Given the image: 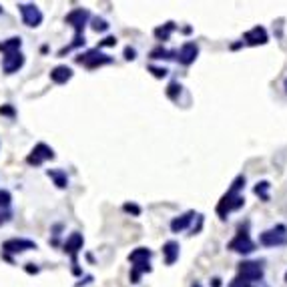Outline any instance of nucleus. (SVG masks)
Returning a JSON list of instances; mask_svg holds the SVG:
<instances>
[{"label": "nucleus", "instance_id": "obj_8", "mask_svg": "<svg viewBox=\"0 0 287 287\" xmlns=\"http://www.w3.org/2000/svg\"><path fill=\"white\" fill-rule=\"evenodd\" d=\"M18 10H20V16H22V22L30 28H36L40 26L42 22V12L38 10L36 4H18Z\"/></svg>", "mask_w": 287, "mask_h": 287}, {"label": "nucleus", "instance_id": "obj_16", "mask_svg": "<svg viewBox=\"0 0 287 287\" xmlns=\"http://www.w3.org/2000/svg\"><path fill=\"white\" fill-rule=\"evenodd\" d=\"M179 243L177 241H167L163 245V255H165V263L167 265H173L177 259H179Z\"/></svg>", "mask_w": 287, "mask_h": 287}, {"label": "nucleus", "instance_id": "obj_32", "mask_svg": "<svg viewBox=\"0 0 287 287\" xmlns=\"http://www.w3.org/2000/svg\"><path fill=\"white\" fill-rule=\"evenodd\" d=\"M26 265H28V267H26V271H28V273H38V267H32L34 263H26Z\"/></svg>", "mask_w": 287, "mask_h": 287}, {"label": "nucleus", "instance_id": "obj_31", "mask_svg": "<svg viewBox=\"0 0 287 287\" xmlns=\"http://www.w3.org/2000/svg\"><path fill=\"white\" fill-rule=\"evenodd\" d=\"M0 115H8V117H12V115H14V109H12V107H8V105H4V107H0Z\"/></svg>", "mask_w": 287, "mask_h": 287}, {"label": "nucleus", "instance_id": "obj_10", "mask_svg": "<svg viewBox=\"0 0 287 287\" xmlns=\"http://www.w3.org/2000/svg\"><path fill=\"white\" fill-rule=\"evenodd\" d=\"M52 161L54 159V151L48 147V145L44 143H38L34 149H32V153L26 157V163L28 165H34V167H38V165H42L44 161Z\"/></svg>", "mask_w": 287, "mask_h": 287}, {"label": "nucleus", "instance_id": "obj_22", "mask_svg": "<svg viewBox=\"0 0 287 287\" xmlns=\"http://www.w3.org/2000/svg\"><path fill=\"white\" fill-rule=\"evenodd\" d=\"M151 58H155V60H161V58H175V50L169 52V50H165L163 46H157L155 50H151Z\"/></svg>", "mask_w": 287, "mask_h": 287}, {"label": "nucleus", "instance_id": "obj_19", "mask_svg": "<svg viewBox=\"0 0 287 287\" xmlns=\"http://www.w3.org/2000/svg\"><path fill=\"white\" fill-rule=\"evenodd\" d=\"M153 257V251L151 249H147V247H137L131 255H129V261L135 265V263H147L149 259Z\"/></svg>", "mask_w": 287, "mask_h": 287}, {"label": "nucleus", "instance_id": "obj_5", "mask_svg": "<svg viewBox=\"0 0 287 287\" xmlns=\"http://www.w3.org/2000/svg\"><path fill=\"white\" fill-rule=\"evenodd\" d=\"M77 62H79V64H83V66H87L89 70H95V68H99V66L111 64V62H113V56L103 54L99 48H93V50H89V52H85V54L77 56Z\"/></svg>", "mask_w": 287, "mask_h": 287}, {"label": "nucleus", "instance_id": "obj_17", "mask_svg": "<svg viewBox=\"0 0 287 287\" xmlns=\"http://www.w3.org/2000/svg\"><path fill=\"white\" fill-rule=\"evenodd\" d=\"M46 175L54 181V185H56L58 189H66V187H68V177H66V173H64L62 169H48Z\"/></svg>", "mask_w": 287, "mask_h": 287}, {"label": "nucleus", "instance_id": "obj_36", "mask_svg": "<svg viewBox=\"0 0 287 287\" xmlns=\"http://www.w3.org/2000/svg\"><path fill=\"white\" fill-rule=\"evenodd\" d=\"M283 89H285V93H287V79L283 81Z\"/></svg>", "mask_w": 287, "mask_h": 287}, {"label": "nucleus", "instance_id": "obj_2", "mask_svg": "<svg viewBox=\"0 0 287 287\" xmlns=\"http://www.w3.org/2000/svg\"><path fill=\"white\" fill-rule=\"evenodd\" d=\"M89 18H91V12H89L87 8H73V10L64 16V22L75 28V40H73V44L64 46V48L58 52V56H64V54L70 52L73 48H79V46L85 44V26H87Z\"/></svg>", "mask_w": 287, "mask_h": 287}, {"label": "nucleus", "instance_id": "obj_30", "mask_svg": "<svg viewBox=\"0 0 287 287\" xmlns=\"http://www.w3.org/2000/svg\"><path fill=\"white\" fill-rule=\"evenodd\" d=\"M229 287H255L253 283H247V281H241L239 277H235L231 283H229Z\"/></svg>", "mask_w": 287, "mask_h": 287}, {"label": "nucleus", "instance_id": "obj_9", "mask_svg": "<svg viewBox=\"0 0 287 287\" xmlns=\"http://www.w3.org/2000/svg\"><path fill=\"white\" fill-rule=\"evenodd\" d=\"M197 56H199V44H197V42H185L179 50H175V58H177V62L183 64V66L193 64Z\"/></svg>", "mask_w": 287, "mask_h": 287}, {"label": "nucleus", "instance_id": "obj_23", "mask_svg": "<svg viewBox=\"0 0 287 287\" xmlns=\"http://www.w3.org/2000/svg\"><path fill=\"white\" fill-rule=\"evenodd\" d=\"M181 89H183V87H181V83H177V81H175V83H171V85L167 87V97H169L171 101H179Z\"/></svg>", "mask_w": 287, "mask_h": 287}, {"label": "nucleus", "instance_id": "obj_12", "mask_svg": "<svg viewBox=\"0 0 287 287\" xmlns=\"http://www.w3.org/2000/svg\"><path fill=\"white\" fill-rule=\"evenodd\" d=\"M24 66V54L18 50V52H12V54H4L2 58V70L6 75H14L18 73L20 68Z\"/></svg>", "mask_w": 287, "mask_h": 287}, {"label": "nucleus", "instance_id": "obj_25", "mask_svg": "<svg viewBox=\"0 0 287 287\" xmlns=\"http://www.w3.org/2000/svg\"><path fill=\"white\" fill-rule=\"evenodd\" d=\"M10 199H12L10 193L2 189V191H0V209H8V207H10Z\"/></svg>", "mask_w": 287, "mask_h": 287}, {"label": "nucleus", "instance_id": "obj_18", "mask_svg": "<svg viewBox=\"0 0 287 287\" xmlns=\"http://www.w3.org/2000/svg\"><path fill=\"white\" fill-rule=\"evenodd\" d=\"M20 46H22V38H20V36H12V38H8V40H2V42H0V50H2L4 54L18 52V50H20Z\"/></svg>", "mask_w": 287, "mask_h": 287}, {"label": "nucleus", "instance_id": "obj_13", "mask_svg": "<svg viewBox=\"0 0 287 287\" xmlns=\"http://www.w3.org/2000/svg\"><path fill=\"white\" fill-rule=\"evenodd\" d=\"M243 40H245L249 46H257V44H265V42L269 40V36H267V30H265L263 26H253L251 30H247V32L243 34Z\"/></svg>", "mask_w": 287, "mask_h": 287}, {"label": "nucleus", "instance_id": "obj_4", "mask_svg": "<svg viewBox=\"0 0 287 287\" xmlns=\"http://www.w3.org/2000/svg\"><path fill=\"white\" fill-rule=\"evenodd\" d=\"M259 243L263 247H281V245H287V227L283 223H277L275 227L263 231L259 235Z\"/></svg>", "mask_w": 287, "mask_h": 287}, {"label": "nucleus", "instance_id": "obj_15", "mask_svg": "<svg viewBox=\"0 0 287 287\" xmlns=\"http://www.w3.org/2000/svg\"><path fill=\"white\" fill-rule=\"evenodd\" d=\"M193 219H195V211H187V213H183V215H179V217H173V221H171V231H173V233L185 231V229L191 225Z\"/></svg>", "mask_w": 287, "mask_h": 287}, {"label": "nucleus", "instance_id": "obj_24", "mask_svg": "<svg viewBox=\"0 0 287 287\" xmlns=\"http://www.w3.org/2000/svg\"><path fill=\"white\" fill-rule=\"evenodd\" d=\"M93 30L95 32H107L109 30V22L105 18H93Z\"/></svg>", "mask_w": 287, "mask_h": 287}, {"label": "nucleus", "instance_id": "obj_35", "mask_svg": "<svg viewBox=\"0 0 287 287\" xmlns=\"http://www.w3.org/2000/svg\"><path fill=\"white\" fill-rule=\"evenodd\" d=\"M191 287H203V285H201L199 281H193V285H191Z\"/></svg>", "mask_w": 287, "mask_h": 287}, {"label": "nucleus", "instance_id": "obj_21", "mask_svg": "<svg viewBox=\"0 0 287 287\" xmlns=\"http://www.w3.org/2000/svg\"><path fill=\"white\" fill-rule=\"evenodd\" d=\"M269 189H271V183H269V181H261V183H257V185H255L253 193H255L259 199L269 201Z\"/></svg>", "mask_w": 287, "mask_h": 287}, {"label": "nucleus", "instance_id": "obj_1", "mask_svg": "<svg viewBox=\"0 0 287 287\" xmlns=\"http://www.w3.org/2000/svg\"><path fill=\"white\" fill-rule=\"evenodd\" d=\"M243 187H245V177L239 175V177L231 183V189H229V191L221 197V201L217 203V215H219L221 219H225L229 213H233V211H237V209H241V207L245 205V197L241 195Z\"/></svg>", "mask_w": 287, "mask_h": 287}, {"label": "nucleus", "instance_id": "obj_7", "mask_svg": "<svg viewBox=\"0 0 287 287\" xmlns=\"http://www.w3.org/2000/svg\"><path fill=\"white\" fill-rule=\"evenodd\" d=\"M83 245H85V237H83V233H77V231H75V233H70V237H68V239H66V243H64V249H62L64 253H68V255H70L73 265H75V267H73V271H75L77 275L81 273V269L77 267V253L83 249Z\"/></svg>", "mask_w": 287, "mask_h": 287}, {"label": "nucleus", "instance_id": "obj_38", "mask_svg": "<svg viewBox=\"0 0 287 287\" xmlns=\"http://www.w3.org/2000/svg\"><path fill=\"white\" fill-rule=\"evenodd\" d=\"M285 281H287V271H285Z\"/></svg>", "mask_w": 287, "mask_h": 287}, {"label": "nucleus", "instance_id": "obj_33", "mask_svg": "<svg viewBox=\"0 0 287 287\" xmlns=\"http://www.w3.org/2000/svg\"><path fill=\"white\" fill-rule=\"evenodd\" d=\"M213 287H221V279H219V277L213 279Z\"/></svg>", "mask_w": 287, "mask_h": 287}, {"label": "nucleus", "instance_id": "obj_3", "mask_svg": "<svg viewBox=\"0 0 287 287\" xmlns=\"http://www.w3.org/2000/svg\"><path fill=\"white\" fill-rule=\"evenodd\" d=\"M263 275H265V271H263V265L259 261H241L237 265V277L241 281H247V283L255 285L257 281L263 279Z\"/></svg>", "mask_w": 287, "mask_h": 287}, {"label": "nucleus", "instance_id": "obj_28", "mask_svg": "<svg viewBox=\"0 0 287 287\" xmlns=\"http://www.w3.org/2000/svg\"><path fill=\"white\" fill-rule=\"evenodd\" d=\"M117 44V36H107L105 40H101L99 42V46L97 48H103V46H115Z\"/></svg>", "mask_w": 287, "mask_h": 287}, {"label": "nucleus", "instance_id": "obj_6", "mask_svg": "<svg viewBox=\"0 0 287 287\" xmlns=\"http://www.w3.org/2000/svg\"><path fill=\"white\" fill-rule=\"evenodd\" d=\"M227 249L229 251H235V253H243V255H247V253H251V251H255V241L249 237V233L247 231H239L229 243H227Z\"/></svg>", "mask_w": 287, "mask_h": 287}, {"label": "nucleus", "instance_id": "obj_26", "mask_svg": "<svg viewBox=\"0 0 287 287\" xmlns=\"http://www.w3.org/2000/svg\"><path fill=\"white\" fill-rule=\"evenodd\" d=\"M149 70H151L157 79H163V77H167V75H169V70H167L165 66H163V68H161V66H149Z\"/></svg>", "mask_w": 287, "mask_h": 287}, {"label": "nucleus", "instance_id": "obj_27", "mask_svg": "<svg viewBox=\"0 0 287 287\" xmlns=\"http://www.w3.org/2000/svg\"><path fill=\"white\" fill-rule=\"evenodd\" d=\"M123 211L133 213V215H141V207L135 205V203H125V205H123Z\"/></svg>", "mask_w": 287, "mask_h": 287}, {"label": "nucleus", "instance_id": "obj_14", "mask_svg": "<svg viewBox=\"0 0 287 287\" xmlns=\"http://www.w3.org/2000/svg\"><path fill=\"white\" fill-rule=\"evenodd\" d=\"M70 79H73V68L66 66V64H58V66H54V68L50 70V81H52L54 85H64V83H68Z\"/></svg>", "mask_w": 287, "mask_h": 287}, {"label": "nucleus", "instance_id": "obj_37", "mask_svg": "<svg viewBox=\"0 0 287 287\" xmlns=\"http://www.w3.org/2000/svg\"><path fill=\"white\" fill-rule=\"evenodd\" d=\"M0 14H2V6H0Z\"/></svg>", "mask_w": 287, "mask_h": 287}, {"label": "nucleus", "instance_id": "obj_11", "mask_svg": "<svg viewBox=\"0 0 287 287\" xmlns=\"http://www.w3.org/2000/svg\"><path fill=\"white\" fill-rule=\"evenodd\" d=\"M32 249H36V243L34 241H30V239H8V241H4L2 243V251L4 253H24V251H32Z\"/></svg>", "mask_w": 287, "mask_h": 287}, {"label": "nucleus", "instance_id": "obj_34", "mask_svg": "<svg viewBox=\"0 0 287 287\" xmlns=\"http://www.w3.org/2000/svg\"><path fill=\"white\" fill-rule=\"evenodd\" d=\"M6 219H8V215H2V213H0V225H2Z\"/></svg>", "mask_w": 287, "mask_h": 287}, {"label": "nucleus", "instance_id": "obj_20", "mask_svg": "<svg viewBox=\"0 0 287 287\" xmlns=\"http://www.w3.org/2000/svg\"><path fill=\"white\" fill-rule=\"evenodd\" d=\"M177 26H175V22H167V24H163V26H157L155 28V36H157V40H169V36H171V32L175 30Z\"/></svg>", "mask_w": 287, "mask_h": 287}, {"label": "nucleus", "instance_id": "obj_29", "mask_svg": "<svg viewBox=\"0 0 287 287\" xmlns=\"http://www.w3.org/2000/svg\"><path fill=\"white\" fill-rule=\"evenodd\" d=\"M125 58H127V60H135V58H137V50H135L133 46H127V48H125Z\"/></svg>", "mask_w": 287, "mask_h": 287}]
</instances>
